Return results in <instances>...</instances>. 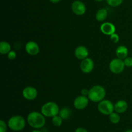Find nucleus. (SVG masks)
I'll return each instance as SVG.
<instances>
[{
  "instance_id": "obj_20",
  "label": "nucleus",
  "mask_w": 132,
  "mask_h": 132,
  "mask_svg": "<svg viewBox=\"0 0 132 132\" xmlns=\"http://www.w3.org/2000/svg\"><path fill=\"white\" fill-rule=\"evenodd\" d=\"M52 123L55 127H60L63 124V119L59 115L54 116L52 119Z\"/></svg>"
},
{
  "instance_id": "obj_5",
  "label": "nucleus",
  "mask_w": 132,
  "mask_h": 132,
  "mask_svg": "<svg viewBox=\"0 0 132 132\" xmlns=\"http://www.w3.org/2000/svg\"><path fill=\"white\" fill-rule=\"evenodd\" d=\"M98 111L104 115H110L114 112V105L109 100H103L98 103Z\"/></svg>"
},
{
  "instance_id": "obj_15",
  "label": "nucleus",
  "mask_w": 132,
  "mask_h": 132,
  "mask_svg": "<svg viewBox=\"0 0 132 132\" xmlns=\"http://www.w3.org/2000/svg\"><path fill=\"white\" fill-rule=\"evenodd\" d=\"M116 53L117 58L124 60L128 55V49L125 45H120L116 49Z\"/></svg>"
},
{
  "instance_id": "obj_22",
  "label": "nucleus",
  "mask_w": 132,
  "mask_h": 132,
  "mask_svg": "<svg viewBox=\"0 0 132 132\" xmlns=\"http://www.w3.org/2000/svg\"><path fill=\"white\" fill-rule=\"evenodd\" d=\"M8 124L5 123L4 120H0V132H6Z\"/></svg>"
},
{
  "instance_id": "obj_26",
  "label": "nucleus",
  "mask_w": 132,
  "mask_h": 132,
  "mask_svg": "<svg viewBox=\"0 0 132 132\" xmlns=\"http://www.w3.org/2000/svg\"><path fill=\"white\" fill-rule=\"evenodd\" d=\"M81 95H83V96H86L87 97L88 95V93H89V90L88 89H86V88H84L81 90Z\"/></svg>"
},
{
  "instance_id": "obj_25",
  "label": "nucleus",
  "mask_w": 132,
  "mask_h": 132,
  "mask_svg": "<svg viewBox=\"0 0 132 132\" xmlns=\"http://www.w3.org/2000/svg\"><path fill=\"white\" fill-rule=\"evenodd\" d=\"M8 58L10 60H14L16 58V53L14 50H10L9 53H8Z\"/></svg>"
},
{
  "instance_id": "obj_28",
  "label": "nucleus",
  "mask_w": 132,
  "mask_h": 132,
  "mask_svg": "<svg viewBox=\"0 0 132 132\" xmlns=\"http://www.w3.org/2000/svg\"><path fill=\"white\" fill-rule=\"evenodd\" d=\"M49 1L51 3H59L61 0H49Z\"/></svg>"
},
{
  "instance_id": "obj_6",
  "label": "nucleus",
  "mask_w": 132,
  "mask_h": 132,
  "mask_svg": "<svg viewBox=\"0 0 132 132\" xmlns=\"http://www.w3.org/2000/svg\"><path fill=\"white\" fill-rule=\"evenodd\" d=\"M110 70L114 74H120L122 72L125 68V65L124 63V61L119 58H114L111 62L109 64Z\"/></svg>"
},
{
  "instance_id": "obj_24",
  "label": "nucleus",
  "mask_w": 132,
  "mask_h": 132,
  "mask_svg": "<svg viewBox=\"0 0 132 132\" xmlns=\"http://www.w3.org/2000/svg\"><path fill=\"white\" fill-rule=\"evenodd\" d=\"M110 40H112V42L115 43H117L119 41V36L117 34H116V32L113 34H112L110 36Z\"/></svg>"
},
{
  "instance_id": "obj_23",
  "label": "nucleus",
  "mask_w": 132,
  "mask_h": 132,
  "mask_svg": "<svg viewBox=\"0 0 132 132\" xmlns=\"http://www.w3.org/2000/svg\"><path fill=\"white\" fill-rule=\"evenodd\" d=\"M124 63H125V67H132V57L128 56L124 60Z\"/></svg>"
},
{
  "instance_id": "obj_1",
  "label": "nucleus",
  "mask_w": 132,
  "mask_h": 132,
  "mask_svg": "<svg viewBox=\"0 0 132 132\" xmlns=\"http://www.w3.org/2000/svg\"><path fill=\"white\" fill-rule=\"evenodd\" d=\"M46 116L38 111H32L28 115L27 121L28 125L34 129H40L46 124Z\"/></svg>"
},
{
  "instance_id": "obj_3",
  "label": "nucleus",
  "mask_w": 132,
  "mask_h": 132,
  "mask_svg": "<svg viewBox=\"0 0 132 132\" xmlns=\"http://www.w3.org/2000/svg\"><path fill=\"white\" fill-rule=\"evenodd\" d=\"M8 127L14 131H20L23 130L26 126V120L21 115H14L8 120Z\"/></svg>"
},
{
  "instance_id": "obj_19",
  "label": "nucleus",
  "mask_w": 132,
  "mask_h": 132,
  "mask_svg": "<svg viewBox=\"0 0 132 132\" xmlns=\"http://www.w3.org/2000/svg\"><path fill=\"white\" fill-rule=\"evenodd\" d=\"M109 119L111 122L114 124H118L120 122V120H121L119 115L116 112H113L112 113H111L109 115Z\"/></svg>"
},
{
  "instance_id": "obj_18",
  "label": "nucleus",
  "mask_w": 132,
  "mask_h": 132,
  "mask_svg": "<svg viewBox=\"0 0 132 132\" xmlns=\"http://www.w3.org/2000/svg\"><path fill=\"white\" fill-rule=\"evenodd\" d=\"M71 113V110L69 108L64 107L59 110V115L63 119V120H67L70 117Z\"/></svg>"
},
{
  "instance_id": "obj_12",
  "label": "nucleus",
  "mask_w": 132,
  "mask_h": 132,
  "mask_svg": "<svg viewBox=\"0 0 132 132\" xmlns=\"http://www.w3.org/2000/svg\"><path fill=\"white\" fill-rule=\"evenodd\" d=\"M100 30L104 34L111 36L116 32V27L110 22H104L101 25Z\"/></svg>"
},
{
  "instance_id": "obj_9",
  "label": "nucleus",
  "mask_w": 132,
  "mask_h": 132,
  "mask_svg": "<svg viewBox=\"0 0 132 132\" xmlns=\"http://www.w3.org/2000/svg\"><path fill=\"white\" fill-rule=\"evenodd\" d=\"M89 103V98L88 97L83 95L78 96L73 101V106L77 109H83L86 108Z\"/></svg>"
},
{
  "instance_id": "obj_11",
  "label": "nucleus",
  "mask_w": 132,
  "mask_h": 132,
  "mask_svg": "<svg viewBox=\"0 0 132 132\" xmlns=\"http://www.w3.org/2000/svg\"><path fill=\"white\" fill-rule=\"evenodd\" d=\"M25 50L31 56H36L39 52V47L38 44L34 41H29L26 43Z\"/></svg>"
},
{
  "instance_id": "obj_7",
  "label": "nucleus",
  "mask_w": 132,
  "mask_h": 132,
  "mask_svg": "<svg viewBox=\"0 0 132 132\" xmlns=\"http://www.w3.org/2000/svg\"><path fill=\"white\" fill-rule=\"evenodd\" d=\"M71 9H72V12L77 16L83 15L85 14L86 10L85 3L79 0L75 1L72 3Z\"/></svg>"
},
{
  "instance_id": "obj_31",
  "label": "nucleus",
  "mask_w": 132,
  "mask_h": 132,
  "mask_svg": "<svg viewBox=\"0 0 132 132\" xmlns=\"http://www.w3.org/2000/svg\"><path fill=\"white\" fill-rule=\"evenodd\" d=\"M95 1H103V0H95Z\"/></svg>"
},
{
  "instance_id": "obj_10",
  "label": "nucleus",
  "mask_w": 132,
  "mask_h": 132,
  "mask_svg": "<svg viewBox=\"0 0 132 132\" xmlns=\"http://www.w3.org/2000/svg\"><path fill=\"white\" fill-rule=\"evenodd\" d=\"M81 70L85 73H90L94 68V62L90 58H86L82 60L80 64Z\"/></svg>"
},
{
  "instance_id": "obj_2",
  "label": "nucleus",
  "mask_w": 132,
  "mask_h": 132,
  "mask_svg": "<svg viewBox=\"0 0 132 132\" xmlns=\"http://www.w3.org/2000/svg\"><path fill=\"white\" fill-rule=\"evenodd\" d=\"M106 97V90L104 87L95 85L89 89L88 98L93 102H100Z\"/></svg>"
},
{
  "instance_id": "obj_8",
  "label": "nucleus",
  "mask_w": 132,
  "mask_h": 132,
  "mask_svg": "<svg viewBox=\"0 0 132 132\" xmlns=\"http://www.w3.org/2000/svg\"><path fill=\"white\" fill-rule=\"evenodd\" d=\"M22 94L24 98L28 100H33L36 99L38 94L37 90L32 86H27L23 89Z\"/></svg>"
},
{
  "instance_id": "obj_27",
  "label": "nucleus",
  "mask_w": 132,
  "mask_h": 132,
  "mask_svg": "<svg viewBox=\"0 0 132 132\" xmlns=\"http://www.w3.org/2000/svg\"><path fill=\"white\" fill-rule=\"evenodd\" d=\"M75 132H88V130L85 128H82V127H79V128H77V129L75 130Z\"/></svg>"
},
{
  "instance_id": "obj_16",
  "label": "nucleus",
  "mask_w": 132,
  "mask_h": 132,
  "mask_svg": "<svg viewBox=\"0 0 132 132\" xmlns=\"http://www.w3.org/2000/svg\"><path fill=\"white\" fill-rule=\"evenodd\" d=\"M108 17V10L106 9H100L97 11L95 14V18L98 21H103Z\"/></svg>"
},
{
  "instance_id": "obj_13",
  "label": "nucleus",
  "mask_w": 132,
  "mask_h": 132,
  "mask_svg": "<svg viewBox=\"0 0 132 132\" xmlns=\"http://www.w3.org/2000/svg\"><path fill=\"white\" fill-rule=\"evenodd\" d=\"M74 54L77 59L82 60L88 58L89 53L88 50L86 47L83 46V45H79L76 49Z\"/></svg>"
},
{
  "instance_id": "obj_14",
  "label": "nucleus",
  "mask_w": 132,
  "mask_h": 132,
  "mask_svg": "<svg viewBox=\"0 0 132 132\" xmlns=\"http://www.w3.org/2000/svg\"><path fill=\"white\" fill-rule=\"evenodd\" d=\"M128 105L127 102L123 100H121L117 101L114 104V111L119 114L123 113L126 112V110L128 109Z\"/></svg>"
},
{
  "instance_id": "obj_4",
  "label": "nucleus",
  "mask_w": 132,
  "mask_h": 132,
  "mask_svg": "<svg viewBox=\"0 0 132 132\" xmlns=\"http://www.w3.org/2000/svg\"><path fill=\"white\" fill-rule=\"evenodd\" d=\"M41 113L46 117H54L59 115V107L54 102H48L43 105Z\"/></svg>"
},
{
  "instance_id": "obj_21",
  "label": "nucleus",
  "mask_w": 132,
  "mask_h": 132,
  "mask_svg": "<svg viewBox=\"0 0 132 132\" xmlns=\"http://www.w3.org/2000/svg\"><path fill=\"white\" fill-rule=\"evenodd\" d=\"M124 0H106L108 5L113 7H117L121 5L123 3Z\"/></svg>"
},
{
  "instance_id": "obj_30",
  "label": "nucleus",
  "mask_w": 132,
  "mask_h": 132,
  "mask_svg": "<svg viewBox=\"0 0 132 132\" xmlns=\"http://www.w3.org/2000/svg\"><path fill=\"white\" fill-rule=\"evenodd\" d=\"M125 132H132V129H127V130L125 131Z\"/></svg>"
},
{
  "instance_id": "obj_17",
  "label": "nucleus",
  "mask_w": 132,
  "mask_h": 132,
  "mask_svg": "<svg viewBox=\"0 0 132 132\" xmlns=\"http://www.w3.org/2000/svg\"><path fill=\"white\" fill-rule=\"evenodd\" d=\"M11 50V46L9 42L2 41L0 43V53L1 54H8Z\"/></svg>"
},
{
  "instance_id": "obj_29",
  "label": "nucleus",
  "mask_w": 132,
  "mask_h": 132,
  "mask_svg": "<svg viewBox=\"0 0 132 132\" xmlns=\"http://www.w3.org/2000/svg\"><path fill=\"white\" fill-rule=\"evenodd\" d=\"M31 132H43V131H41L39 130V129H34V130H32Z\"/></svg>"
}]
</instances>
